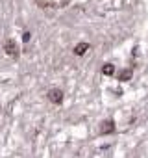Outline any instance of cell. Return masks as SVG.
I'll return each mask as SVG.
<instances>
[{
    "label": "cell",
    "mask_w": 148,
    "mask_h": 158,
    "mask_svg": "<svg viewBox=\"0 0 148 158\" xmlns=\"http://www.w3.org/2000/svg\"><path fill=\"white\" fill-rule=\"evenodd\" d=\"M87 50H89V43H78L76 47H74V54H76V56H83Z\"/></svg>",
    "instance_id": "277c9868"
},
{
    "label": "cell",
    "mask_w": 148,
    "mask_h": 158,
    "mask_svg": "<svg viewBox=\"0 0 148 158\" xmlns=\"http://www.w3.org/2000/svg\"><path fill=\"white\" fill-rule=\"evenodd\" d=\"M102 75H105V76L115 75V65L113 63H105V65H102Z\"/></svg>",
    "instance_id": "8992f818"
},
{
    "label": "cell",
    "mask_w": 148,
    "mask_h": 158,
    "mask_svg": "<svg viewBox=\"0 0 148 158\" xmlns=\"http://www.w3.org/2000/svg\"><path fill=\"white\" fill-rule=\"evenodd\" d=\"M111 132H115V123L111 119L104 121L102 123V134H111Z\"/></svg>",
    "instance_id": "3957f363"
},
{
    "label": "cell",
    "mask_w": 148,
    "mask_h": 158,
    "mask_svg": "<svg viewBox=\"0 0 148 158\" xmlns=\"http://www.w3.org/2000/svg\"><path fill=\"white\" fill-rule=\"evenodd\" d=\"M46 99L52 102V104H61L63 102V91L59 88H54V89H50L46 93Z\"/></svg>",
    "instance_id": "6da1fadb"
},
{
    "label": "cell",
    "mask_w": 148,
    "mask_h": 158,
    "mask_svg": "<svg viewBox=\"0 0 148 158\" xmlns=\"http://www.w3.org/2000/svg\"><path fill=\"white\" fill-rule=\"evenodd\" d=\"M132 76H133V71H132V69H124V71H120V73H119V80H120V82L130 80Z\"/></svg>",
    "instance_id": "5b68a950"
},
{
    "label": "cell",
    "mask_w": 148,
    "mask_h": 158,
    "mask_svg": "<svg viewBox=\"0 0 148 158\" xmlns=\"http://www.w3.org/2000/svg\"><path fill=\"white\" fill-rule=\"evenodd\" d=\"M4 50H6V54H7L9 58H17V56H19V47L15 45V41H13V39H6Z\"/></svg>",
    "instance_id": "7a4b0ae2"
},
{
    "label": "cell",
    "mask_w": 148,
    "mask_h": 158,
    "mask_svg": "<svg viewBox=\"0 0 148 158\" xmlns=\"http://www.w3.org/2000/svg\"><path fill=\"white\" fill-rule=\"evenodd\" d=\"M30 34H28V32H24V36H22V41H24V43H28V41H30Z\"/></svg>",
    "instance_id": "52a82bcc"
}]
</instances>
